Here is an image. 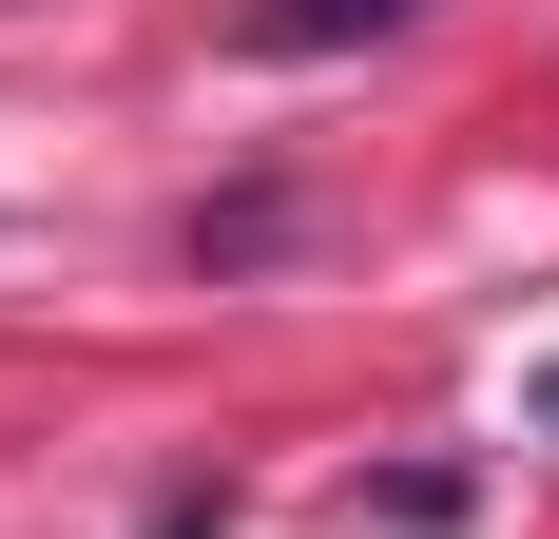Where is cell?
Segmentation results:
<instances>
[{"instance_id":"6da1fadb","label":"cell","mask_w":559,"mask_h":539,"mask_svg":"<svg viewBox=\"0 0 559 539\" xmlns=\"http://www.w3.org/2000/svg\"><path fill=\"white\" fill-rule=\"evenodd\" d=\"M425 0H231V58H347V39H405Z\"/></svg>"},{"instance_id":"7a4b0ae2","label":"cell","mask_w":559,"mask_h":539,"mask_svg":"<svg viewBox=\"0 0 559 539\" xmlns=\"http://www.w3.org/2000/svg\"><path fill=\"white\" fill-rule=\"evenodd\" d=\"M135 539H231V501H213V482H174V501H155Z\"/></svg>"},{"instance_id":"3957f363","label":"cell","mask_w":559,"mask_h":539,"mask_svg":"<svg viewBox=\"0 0 559 539\" xmlns=\"http://www.w3.org/2000/svg\"><path fill=\"white\" fill-rule=\"evenodd\" d=\"M540 405H559V385H540Z\"/></svg>"}]
</instances>
